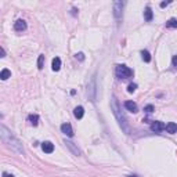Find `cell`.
<instances>
[{"label": "cell", "instance_id": "2", "mask_svg": "<svg viewBox=\"0 0 177 177\" xmlns=\"http://www.w3.org/2000/svg\"><path fill=\"white\" fill-rule=\"evenodd\" d=\"M112 108H114V114H115V116L118 118L120 127H122L123 130H125V132L129 134V126L126 125V119H125V116H123V115H120V112H119L118 101H116V98H115V97H112Z\"/></svg>", "mask_w": 177, "mask_h": 177}, {"label": "cell", "instance_id": "23", "mask_svg": "<svg viewBox=\"0 0 177 177\" xmlns=\"http://www.w3.org/2000/svg\"><path fill=\"white\" fill-rule=\"evenodd\" d=\"M172 65L174 67V68H177V55H174L172 58Z\"/></svg>", "mask_w": 177, "mask_h": 177}, {"label": "cell", "instance_id": "13", "mask_svg": "<svg viewBox=\"0 0 177 177\" xmlns=\"http://www.w3.org/2000/svg\"><path fill=\"white\" fill-rule=\"evenodd\" d=\"M51 68H53V71H59V68H61V59L58 58V57H55V58H53V62H51Z\"/></svg>", "mask_w": 177, "mask_h": 177}, {"label": "cell", "instance_id": "16", "mask_svg": "<svg viewBox=\"0 0 177 177\" xmlns=\"http://www.w3.org/2000/svg\"><path fill=\"white\" fill-rule=\"evenodd\" d=\"M28 120L31 122V125L36 126L37 123H39V116H37V115H29V116H28Z\"/></svg>", "mask_w": 177, "mask_h": 177}, {"label": "cell", "instance_id": "5", "mask_svg": "<svg viewBox=\"0 0 177 177\" xmlns=\"http://www.w3.org/2000/svg\"><path fill=\"white\" fill-rule=\"evenodd\" d=\"M122 9H123V3L122 1H115L114 3V14L116 18L122 17Z\"/></svg>", "mask_w": 177, "mask_h": 177}, {"label": "cell", "instance_id": "27", "mask_svg": "<svg viewBox=\"0 0 177 177\" xmlns=\"http://www.w3.org/2000/svg\"><path fill=\"white\" fill-rule=\"evenodd\" d=\"M126 177H138V176H136V174H130V176H126Z\"/></svg>", "mask_w": 177, "mask_h": 177}, {"label": "cell", "instance_id": "9", "mask_svg": "<svg viewBox=\"0 0 177 177\" xmlns=\"http://www.w3.org/2000/svg\"><path fill=\"white\" fill-rule=\"evenodd\" d=\"M125 108H126L127 111L133 112V114H136L137 111H138L137 104H136V102H133V101H126V102H125Z\"/></svg>", "mask_w": 177, "mask_h": 177}, {"label": "cell", "instance_id": "19", "mask_svg": "<svg viewBox=\"0 0 177 177\" xmlns=\"http://www.w3.org/2000/svg\"><path fill=\"white\" fill-rule=\"evenodd\" d=\"M43 64H44V55H39V58H37V68L43 69Z\"/></svg>", "mask_w": 177, "mask_h": 177}, {"label": "cell", "instance_id": "21", "mask_svg": "<svg viewBox=\"0 0 177 177\" xmlns=\"http://www.w3.org/2000/svg\"><path fill=\"white\" fill-rule=\"evenodd\" d=\"M154 105H147L145 108H144V112H147V114H152V112H154Z\"/></svg>", "mask_w": 177, "mask_h": 177}, {"label": "cell", "instance_id": "8", "mask_svg": "<svg viewBox=\"0 0 177 177\" xmlns=\"http://www.w3.org/2000/svg\"><path fill=\"white\" fill-rule=\"evenodd\" d=\"M14 29L18 32H22L27 29V22L24 21V19H17L15 21V24H14Z\"/></svg>", "mask_w": 177, "mask_h": 177}, {"label": "cell", "instance_id": "10", "mask_svg": "<svg viewBox=\"0 0 177 177\" xmlns=\"http://www.w3.org/2000/svg\"><path fill=\"white\" fill-rule=\"evenodd\" d=\"M73 115H75V118L76 119H82L83 118V115H85V108L83 107H76V108L73 109Z\"/></svg>", "mask_w": 177, "mask_h": 177}, {"label": "cell", "instance_id": "3", "mask_svg": "<svg viewBox=\"0 0 177 177\" xmlns=\"http://www.w3.org/2000/svg\"><path fill=\"white\" fill-rule=\"evenodd\" d=\"M116 76L119 79H127L133 76V71L126 65H116Z\"/></svg>", "mask_w": 177, "mask_h": 177}, {"label": "cell", "instance_id": "25", "mask_svg": "<svg viewBox=\"0 0 177 177\" xmlns=\"http://www.w3.org/2000/svg\"><path fill=\"white\" fill-rule=\"evenodd\" d=\"M168 4H169V1H162V3H161V7H166Z\"/></svg>", "mask_w": 177, "mask_h": 177}, {"label": "cell", "instance_id": "20", "mask_svg": "<svg viewBox=\"0 0 177 177\" xmlns=\"http://www.w3.org/2000/svg\"><path fill=\"white\" fill-rule=\"evenodd\" d=\"M136 89H137L136 83H130V85L127 86V91H129V93H134V91H136Z\"/></svg>", "mask_w": 177, "mask_h": 177}, {"label": "cell", "instance_id": "15", "mask_svg": "<svg viewBox=\"0 0 177 177\" xmlns=\"http://www.w3.org/2000/svg\"><path fill=\"white\" fill-rule=\"evenodd\" d=\"M10 76H11V72H10L9 69H3V71L0 72V79H1V80H7Z\"/></svg>", "mask_w": 177, "mask_h": 177}, {"label": "cell", "instance_id": "17", "mask_svg": "<svg viewBox=\"0 0 177 177\" xmlns=\"http://www.w3.org/2000/svg\"><path fill=\"white\" fill-rule=\"evenodd\" d=\"M166 28H177V19L170 18L168 22H166Z\"/></svg>", "mask_w": 177, "mask_h": 177}, {"label": "cell", "instance_id": "12", "mask_svg": "<svg viewBox=\"0 0 177 177\" xmlns=\"http://www.w3.org/2000/svg\"><path fill=\"white\" fill-rule=\"evenodd\" d=\"M165 130H166L168 133H170V134H174V133H177V123H173V122L168 123Z\"/></svg>", "mask_w": 177, "mask_h": 177}, {"label": "cell", "instance_id": "26", "mask_svg": "<svg viewBox=\"0 0 177 177\" xmlns=\"http://www.w3.org/2000/svg\"><path fill=\"white\" fill-rule=\"evenodd\" d=\"M3 177H14V176H13V174H9V173L4 172V173H3Z\"/></svg>", "mask_w": 177, "mask_h": 177}, {"label": "cell", "instance_id": "18", "mask_svg": "<svg viewBox=\"0 0 177 177\" xmlns=\"http://www.w3.org/2000/svg\"><path fill=\"white\" fill-rule=\"evenodd\" d=\"M141 55H143V59H144L145 62H150V61H151V54H150V53H148L147 50H143V51H141Z\"/></svg>", "mask_w": 177, "mask_h": 177}, {"label": "cell", "instance_id": "4", "mask_svg": "<svg viewBox=\"0 0 177 177\" xmlns=\"http://www.w3.org/2000/svg\"><path fill=\"white\" fill-rule=\"evenodd\" d=\"M166 129V125H163L162 122H158V120H155V122L151 123V130L155 133H159L162 132V130H165Z\"/></svg>", "mask_w": 177, "mask_h": 177}, {"label": "cell", "instance_id": "22", "mask_svg": "<svg viewBox=\"0 0 177 177\" xmlns=\"http://www.w3.org/2000/svg\"><path fill=\"white\" fill-rule=\"evenodd\" d=\"M76 58L79 59V61H83V59H85V54H83V53H77V54H76Z\"/></svg>", "mask_w": 177, "mask_h": 177}, {"label": "cell", "instance_id": "1", "mask_svg": "<svg viewBox=\"0 0 177 177\" xmlns=\"http://www.w3.org/2000/svg\"><path fill=\"white\" fill-rule=\"evenodd\" d=\"M0 132H1V140L4 141V143H7L10 147H13L15 151H18V152L24 154V148H22V145H21V143H19V141L17 140V138H15L9 130H7V127L1 125Z\"/></svg>", "mask_w": 177, "mask_h": 177}, {"label": "cell", "instance_id": "11", "mask_svg": "<svg viewBox=\"0 0 177 177\" xmlns=\"http://www.w3.org/2000/svg\"><path fill=\"white\" fill-rule=\"evenodd\" d=\"M65 144H67V147H68L69 150L72 151V152H73L75 155H77V156L80 155V150H79L77 147H75V144H73L72 141H67V140H65Z\"/></svg>", "mask_w": 177, "mask_h": 177}, {"label": "cell", "instance_id": "24", "mask_svg": "<svg viewBox=\"0 0 177 177\" xmlns=\"http://www.w3.org/2000/svg\"><path fill=\"white\" fill-rule=\"evenodd\" d=\"M0 54H1V57H6V51H4V49H3V47L0 49Z\"/></svg>", "mask_w": 177, "mask_h": 177}, {"label": "cell", "instance_id": "7", "mask_svg": "<svg viewBox=\"0 0 177 177\" xmlns=\"http://www.w3.org/2000/svg\"><path fill=\"white\" fill-rule=\"evenodd\" d=\"M42 150L44 151L46 154H51V152L54 151V144H53L51 141H44V143L42 144Z\"/></svg>", "mask_w": 177, "mask_h": 177}, {"label": "cell", "instance_id": "14", "mask_svg": "<svg viewBox=\"0 0 177 177\" xmlns=\"http://www.w3.org/2000/svg\"><path fill=\"white\" fill-rule=\"evenodd\" d=\"M152 17H154V14H152L151 7H145V11H144V18H145V21H151Z\"/></svg>", "mask_w": 177, "mask_h": 177}, {"label": "cell", "instance_id": "6", "mask_svg": "<svg viewBox=\"0 0 177 177\" xmlns=\"http://www.w3.org/2000/svg\"><path fill=\"white\" fill-rule=\"evenodd\" d=\"M61 132L68 137H72L73 136V130H72V126L69 123H62L61 125Z\"/></svg>", "mask_w": 177, "mask_h": 177}]
</instances>
